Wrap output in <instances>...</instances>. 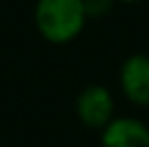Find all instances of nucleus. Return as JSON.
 Masks as SVG:
<instances>
[{"label": "nucleus", "instance_id": "39448f33", "mask_svg": "<svg viewBox=\"0 0 149 147\" xmlns=\"http://www.w3.org/2000/svg\"><path fill=\"white\" fill-rule=\"evenodd\" d=\"M117 0H84L86 17H104L112 11Z\"/></svg>", "mask_w": 149, "mask_h": 147}, {"label": "nucleus", "instance_id": "f03ea898", "mask_svg": "<svg viewBox=\"0 0 149 147\" xmlns=\"http://www.w3.org/2000/svg\"><path fill=\"white\" fill-rule=\"evenodd\" d=\"M76 115L84 125L104 130L115 119V100L112 93L102 84H89L80 91L76 100Z\"/></svg>", "mask_w": 149, "mask_h": 147}, {"label": "nucleus", "instance_id": "f257e3e1", "mask_svg": "<svg viewBox=\"0 0 149 147\" xmlns=\"http://www.w3.org/2000/svg\"><path fill=\"white\" fill-rule=\"evenodd\" d=\"M84 0H37L35 26L50 43H69L84 30Z\"/></svg>", "mask_w": 149, "mask_h": 147}, {"label": "nucleus", "instance_id": "423d86ee", "mask_svg": "<svg viewBox=\"0 0 149 147\" xmlns=\"http://www.w3.org/2000/svg\"><path fill=\"white\" fill-rule=\"evenodd\" d=\"M117 2H125V4H132V2H141V0H117Z\"/></svg>", "mask_w": 149, "mask_h": 147}, {"label": "nucleus", "instance_id": "7ed1b4c3", "mask_svg": "<svg viewBox=\"0 0 149 147\" xmlns=\"http://www.w3.org/2000/svg\"><path fill=\"white\" fill-rule=\"evenodd\" d=\"M121 91L132 104L149 106V56L132 54L123 61L119 69Z\"/></svg>", "mask_w": 149, "mask_h": 147}, {"label": "nucleus", "instance_id": "20e7f679", "mask_svg": "<svg viewBox=\"0 0 149 147\" xmlns=\"http://www.w3.org/2000/svg\"><path fill=\"white\" fill-rule=\"evenodd\" d=\"M104 147H149V125L134 117H115L102 130Z\"/></svg>", "mask_w": 149, "mask_h": 147}]
</instances>
